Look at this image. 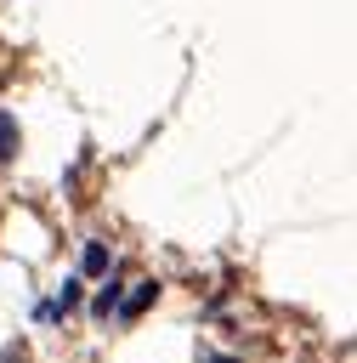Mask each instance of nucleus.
<instances>
[{
	"mask_svg": "<svg viewBox=\"0 0 357 363\" xmlns=\"http://www.w3.org/2000/svg\"><path fill=\"white\" fill-rule=\"evenodd\" d=\"M147 301H153V284H136V295L119 306V318H125V323H130V318H142V306H147Z\"/></svg>",
	"mask_w": 357,
	"mask_h": 363,
	"instance_id": "nucleus-1",
	"label": "nucleus"
},
{
	"mask_svg": "<svg viewBox=\"0 0 357 363\" xmlns=\"http://www.w3.org/2000/svg\"><path fill=\"white\" fill-rule=\"evenodd\" d=\"M11 147H17V119H11V113H0V159H6Z\"/></svg>",
	"mask_w": 357,
	"mask_h": 363,
	"instance_id": "nucleus-2",
	"label": "nucleus"
},
{
	"mask_svg": "<svg viewBox=\"0 0 357 363\" xmlns=\"http://www.w3.org/2000/svg\"><path fill=\"white\" fill-rule=\"evenodd\" d=\"M210 363H232V357H210Z\"/></svg>",
	"mask_w": 357,
	"mask_h": 363,
	"instance_id": "nucleus-3",
	"label": "nucleus"
}]
</instances>
